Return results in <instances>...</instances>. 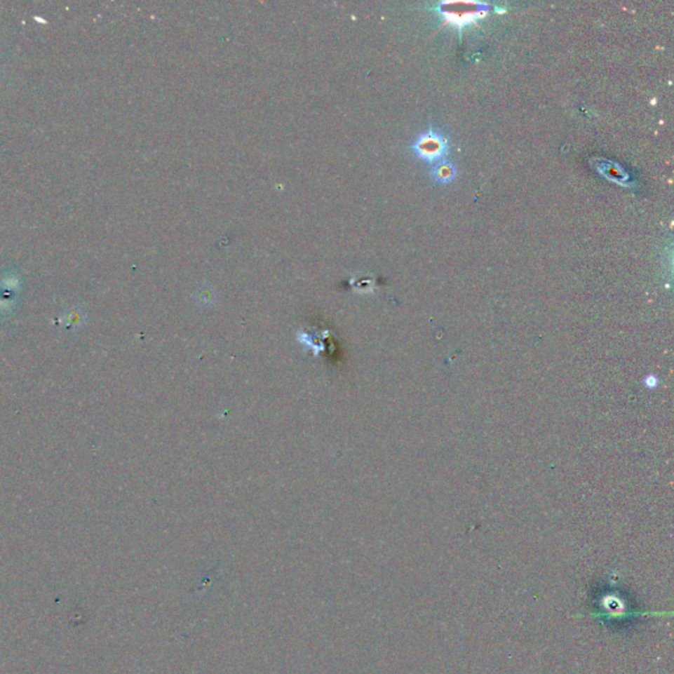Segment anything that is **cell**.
I'll return each instance as SVG.
<instances>
[{"mask_svg": "<svg viewBox=\"0 0 674 674\" xmlns=\"http://www.w3.org/2000/svg\"><path fill=\"white\" fill-rule=\"evenodd\" d=\"M429 174H431V177L435 182L440 183V184H448V183L453 182L456 180L459 170H457L454 163H452L450 161L444 160L435 163Z\"/></svg>", "mask_w": 674, "mask_h": 674, "instance_id": "3957f363", "label": "cell"}, {"mask_svg": "<svg viewBox=\"0 0 674 674\" xmlns=\"http://www.w3.org/2000/svg\"><path fill=\"white\" fill-rule=\"evenodd\" d=\"M411 149L419 160L435 165L440 161L447 160L450 154V141L439 130L429 128L417 136Z\"/></svg>", "mask_w": 674, "mask_h": 674, "instance_id": "6da1fadb", "label": "cell"}, {"mask_svg": "<svg viewBox=\"0 0 674 674\" xmlns=\"http://www.w3.org/2000/svg\"><path fill=\"white\" fill-rule=\"evenodd\" d=\"M489 11V6L483 3H440V12L447 22L464 28L483 18Z\"/></svg>", "mask_w": 674, "mask_h": 674, "instance_id": "7a4b0ae2", "label": "cell"}, {"mask_svg": "<svg viewBox=\"0 0 674 674\" xmlns=\"http://www.w3.org/2000/svg\"><path fill=\"white\" fill-rule=\"evenodd\" d=\"M64 321L65 324H66L67 327H72V328H78V327H79V325H82V323H83V316H82V314H81V312L73 310L70 311V312H69V314L65 316Z\"/></svg>", "mask_w": 674, "mask_h": 674, "instance_id": "277c9868", "label": "cell"}]
</instances>
